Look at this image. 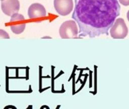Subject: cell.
I'll return each mask as SVG.
<instances>
[{"label":"cell","mask_w":129,"mask_h":109,"mask_svg":"<svg viewBox=\"0 0 129 109\" xmlns=\"http://www.w3.org/2000/svg\"><path fill=\"white\" fill-rule=\"evenodd\" d=\"M120 10L117 0H75L72 18L79 27L78 37L107 35Z\"/></svg>","instance_id":"6da1fadb"},{"label":"cell","mask_w":129,"mask_h":109,"mask_svg":"<svg viewBox=\"0 0 129 109\" xmlns=\"http://www.w3.org/2000/svg\"><path fill=\"white\" fill-rule=\"evenodd\" d=\"M59 35L62 39H78V29L77 23L74 21L69 20L64 22L59 28Z\"/></svg>","instance_id":"7a4b0ae2"},{"label":"cell","mask_w":129,"mask_h":109,"mask_svg":"<svg viewBox=\"0 0 129 109\" xmlns=\"http://www.w3.org/2000/svg\"><path fill=\"white\" fill-rule=\"evenodd\" d=\"M127 26L125 20L122 18H117L114 22L110 28V36L115 39H121L128 35Z\"/></svg>","instance_id":"3957f363"},{"label":"cell","mask_w":129,"mask_h":109,"mask_svg":"<svg viewBox=\"0 0 129 109\" xmlns=\"http://www.w3.org/2000/svg\"><path fill=\"white\" fill-rule=\"evenodd\" d=\"M10 26L14 34L18 35L23 33L26 27L24 16L18 13L12 15L10 20Z\"/></svg>","instance_id":"277c9868"},{"label":"cell","mask_w":129,"mask_h":109,"mask_svg":"<svg viewBox=\"0 0 129 109\" xmlns=\"http://www.w3.org/2000/svg\"><path fill=\"white\" fill-rule=\"evenodd\" d=\"M54 6L56 12L61 16L70 14L74 9L72 0H54Z\"/></svg>","instance_id":"5b68a950"},{"label":"cell","mask_w":129,"mask_h":109,"mask_svg":"<svg viewBox=\"0 0 129 109\" xmlns=\"http://www.w3.org/2000/svg\"><path fill=\"white\" fill-rule=\"evenodd\" d=\"M1 7L5 14L11 17L14 14L18 13L20 9V3L19 0H2Z\"/></svg>","instance_id":"8992f818"},{"label":"cell","mask_w":129,"mask_h":109,"mask_svg":"<svg viewBox=\"0 0 129 109\" xmlns=\"http://www.w3.org/2000/svg\"><path fill=\"white\" fill-rule=\"evenodd\" d=\"M47 15L45 8L40 3H33L29 7L28 16L30 19H40L45 18Z\"/></svg>","instance_id":"52a82bcc"},{"label":"cell","mask_w":129,"mask_h":109,"mask_svg":"<svg viewBox=\"0 0 129 109\" xmlns=\"http://www.w3.org/2000/svg\"><path fill=\"white\" fill-rule=\"evenodd\" d=\"M0 39H10V36L7 32L2 29H0Z\"/></svg>","instance_id":"ba28073f"},{"label":"cell","mask_w":129,"mask_h":109,"mask_svg":"<svg viewBox=\"0 0 129 109\" xmlns=\"http://www.w3.org/2000/svg\"><path fill=\"white\" fill-rule=\"evenodd\" d=\"M117 1L124 6L127 7L129 5V0H117Z\"/></svg>","instance_id":"9c48e42d"},{"label":"cell","mask_w":129,"mask_h":109,"mask_svg":"<svg viewBox=\"0 0 129 109\" xmlns=\"http://www.w3.org/2000/svg\"><path fill=\"white\" fill-rule=\"evenodd\" d=\"M1 1H2V0H1Z\"/></svg>","instance_id":"30bf717a"}]
</instances>
